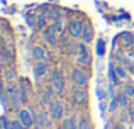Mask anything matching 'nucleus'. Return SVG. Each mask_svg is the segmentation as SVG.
I'll list each match as a JSON object with an SVG mask.
<instances>
[{
  "instance_id": "nucleus-1",
  "label": "nucleus",
  "mask_w": 134,
  "mask_h": 129,
  "mask_svg": "<svg viewBox=\"0 0 134 129\" xmlns=\"http://www.w3.org/2000/svg\"><path fill=\"white\" fill-rule=\"evenodd\" d=\"M48 112H49V117L54 121H63L65 117V105L59 99H54L51 102V105L48 107Z\"/></svg>"
},
{
  "instance_id": "nucleus-2",
  "label": "nucleus",
  "mask_w": 134,
  "mask_h": 129,
  "mask_svg": "<svg viewBox=\"0 0 134 129\" xmlns=\"http://www.w3.org/2000/svg\"><path fill=\"white\" fill-rule=\"evenodd\" d=\"M51 87L54 88L56 95H63L65 93V76H63L61 71H58V70H54V71L51 73Z\"/></svg>"
},
{
  "instance_id": "nucleus-3",
  "label": "nucleus",
  "mask_w": 134,
  "mask_h": 129,
  "mask_svg": "<svg viewBox=\"0 0 134 129\" xmlns=\"http://www.w3.org/2000/svg\"><path fill=\"white\" fill-rule=\"evenodd\" d=\"M7 99H9V105L10 107H19L22 105V102H20V90H19V85H9L7 87Z\"/></svg>"
},
{
  "instance_id": "nucleus-4",
  "label": "nucleus",
  "mask_w": 134,
  "mask_h": 129,
  "mask_svg": "<svg viewBox=\"0 0 134 129\" xmlns=\"http://www.w3.org/2000/svg\"><path fill=\"white\" fill-rule=\"evenodd\" d=\"M83 26H85V22H83L82 19H71L68 22V32H70V37H73V39H80L82 37V32H83Z\"/></svg>"
},
{
  "instance_id": "nucleus-5",
  "label": "nucleus",
  "mask_w": 134,
  "mask_h": 129,
  "mask_svg": "<svg viewBox=\"0 0 134 129\" xmlns=\"http://www.w3.org/2000/svg\"><path fill=\"white\" fill-rule=\"evenodd\" d=\"M19 121L22 122V126L26 129L34 126V110L31 107H22L19 110Z\"/></svg>"
},
{
  "instance_id": "nucleus-6",
  "label": "nucleus",
  "mask_w": 134,
  "mask_h": 129,
  "mask_svg": "<svg viewBox=\"0 0 134 129\" xmlns=\"http://www.w3.org/2000/svg\"><path fill=\"white\" fill-rule=\"evenodd\" d=\"M71 80L78 87H87L88 85V75L83 68H73L71 70Z\"/></svg>"
},
{
  "instance_id": "nucleus-7",
  "label": "nucleus",
  "mask_w": 134,
  "mask_h": 129,
  "mask_svg": "<svg viewBox=\"0 0 134 129\" xmlns=\"http://www.w3.org/2000/svg\"><path fill=\"white\" fill-rule=\"evenodd\" d=\"M44 39L48 41L51 46L58 44V26L56 24H49L44 27Z\"/></svg>"
},
{
  "instance_id": "nucleus-8",
  "label": "nucleus",
  "mask_w": 134,
  "mask_h": 129,
  "mask_svg": "<svg viewBox=\"0 0 134 129\" xmlns=\"http://www.w3.org/2000/svg\"><path fill=\"white\" fill-rule=\"evenodd\" d=\"M76 61H78L80 65H85V66H88L92 63V54L88 51V44L82 43L78 46V58H76Z\"/></svg>"
},
{
  "instance_id": "nucleus-9",
  "label": "nucleus",
  "mask_w": 134,
  "mask_h": 129,
  "mask_svg": "<svg viewBox=\"0 0 134 129\" xmlns=\"http://www.w3.org/2000/svg\"><path fill=\"white\" fill-rule=\"evenodd\" d=\"M49 112H44V110H41V112H34V126L36 129H48L49 127Z\"/></svg>"
},
{
  "instance_id": "nucleus-10",
  "label": "nucleus",
  "mask_w": 134,
  "mask_h": 129,
  "mask_svg": "<svg viewBox=\"0 0 134 129\" xmlns=\"http://www.w3.org/2000/svg\"><path fill=\"white\" fill-rule=\"evenodd\" d=\"M71 97H73V102H75L76 105H83V104L87 102V87L75 85V88H73V92H71Z\"/></svg>"
},
{
  "instance_id": "nucleus-11",
  "label": "nucleus",
  "mask_w": 134,
  "mask_h": 129,
  "mask_svg": "<svg viewBox=\"0 0 134 129\" xmlns=\"http://www.w3.org/2000/svg\"><path fill=\"white\" fill-rule=\"evenodd\" d=\"M56 99V92H54V88H53L51 85L49 87H44L43 88V93H41V104L43 105H51V102Z\"/></svg>"
},
{
  "instance_id": "nucleus-12",
  "label": "nucleus",
  "mask_w": 134,
  "mask_h": 129,
  "mask_svg": "<svg viewBox=\"0 0 134 129\" xmlns=\"http://www.w3.org/2000/svg\"><path fill=\"white\" fill-rule=\"evenodd\" d=\"M32 56L36 61H46L48 63V53L41 44H34L32 46Z\"/></svg>"
},
{
  "instance_id": "nucleus-13",
  "label": "nucleus",
  "mask_w": 134,
  "mask_h": 129,
  "mask_svg": "<svg viewBox=\"0 0 134 129\" xmlns=\"http://www.w3.org/2000/svg\"><path fill=\"white\" fill-rule=\"evenodd\" d=\"M48 75V63L46 61H37L36 65H34V76H36L37 80L44 78V76Z\"/></svg>"
},
{
  "instance_id": "nucleus-14",
  "label": "nucleus",
  "mask_w": 134,
  "mask_h": 129,
  "mask_svg": "<svg viewBox=\"0 0 134 129\" xmlns=\"http://www.w3.org/2000/svg\"><path fill=\"white\" fill-rule=\"evenodd\" d=\"M82 43H85V44H90L92 41H93V27L90 26V24H85L83 26V32H82Z\"/></svg>"
},
{
  "instance_id": "nucleus-15",
  "label": "nucleus",
  "mask_w": 134,
  "mask_h": 129,
  "mask_svg": "<svg viewBox=\"0 0 134 129\" xmlns=\"http://www.w3.org/2000/svg\"><path fill=\"white\" fill-rule=\"evenodd\" d=\"M19 90H20V102H22V105H27V102H29V87H27L26 80H20Z\"/></svg>"
},
{
  "instance_id": "nucleus-16",
  "label": "nucleus",
  "mask_w": 134,
  "mask_h": 129,
  "mask_svg": "<svg viewBox=\"0 0 134 129\" xmlns=\"http://www.w3.org/2000/svg\"><path fill=\"white\" fill-rule=\"evenodd\" d=\"M115 95H117V102H119V105L124 107V109H126V107H129V95L124 92V90H119Z\"/></svg>"
},
{
  "instance_id": "nucleus-17",
  "label": "nucleus",
  "mask_w": 134,
  "mask_h": 129,
  "mask_svg": "<svg viewBox=\"0 0 134 129\" xmlns=\"http://www.w3.org/2000/svg\"><path fill=\"white\" fill-rule=\"evenodd\" d=\"M109 80H110V83H114V85H117L119 82H121V78L117 76V71H115V66L114 65H109Z\"/></svg>"
},
{
  "instance_id": "nucleus-18",
  "label": "nucleus",
  "mask_w": 134,
  "mask_h": 129,
  "mask_svg": "<svg viewBox=\"0 0 134 129\" xmlns=\"http://www.w3.org/2000/svg\"><path fill=\"white\" fill-rule=\"evenodd\" d=\"M63 127L65 129H78V122H76V119L73 116H70L68 119L63 121Z\"/></svg>"
},
{
  "instance_id": "nucleus-19",
  "label": "nucleus",
  "mask_w": 134,
  "mask_h": 129,
  "mask_svg": "<svg viewBox=\"0 0 134 129\" xmlns=\"http://www.w3.org/2000/svg\"><path fill=\"white\" fill-rule=\"evenodd\" d=\"M46 22H48V14H39V15L36 17V26L39 27V29L46 27Z\"/></svg>"
},
{
  "instance_id": "nucleus-20",
  "label": "nucleus",
  "mask_w": 134,
  "mask_h": 129,
  "mask_svg": "<svg viewBox=\"0 0 134 129\" xmlns=\"http://www.w3.org/2000/svg\"><path fill=\"white\" fill-rule=\"evenodd\" d=\"M122 41L126 46H134V34L132 32H124L122 34Z\"/></svg>"
},
{
  "instance_id": "nucleus-21",
  "label": "nucleus",
  "mask_w": 134,
  "mask_h": 129,
  "mask_svg": "<svg viewBox=\"0 0 134 129\" xmlns=\"http://www.w3.org/2000/svg\"><path fill=\"white\" fill-rule=\"evenodd\" d=\"M115 71H117V76L121 80L127 78V68H124V65H115Z\"/></svg>"
},
{
  "instance_id": "nucleus-22",
  "label": "nucleus",
  "mask_w": 134,
  "mask_h": 129,
  "mask_svg": "<svg viewBox=\"0 0 134 129\" xmlns=\"http://www.w3.org/2000/svg\"><path fill=\"white\" fill-rule=\"evenodd\" d=\"M122 90L129 95V99H134V83H131V82L124 83V88H122Z\"/></svg>"
},
{
  "instance_id": "nucleus-23",
  "label": "nucleus",
  "mask_w": 134,
  "mask_h": 129,
  "mask_svg": "<svg viewBox=\"0 0 134 129\" xmlns=\"http://www.w3.org/2000/svg\"><path fill=\"white\" fill-rule=\"evenodd\" d=\"M78 129H93V127H92V122L87 117H82L80 122H78Z\"/></svg>"
},
{
  "instance_id": "nucleus-24",
  "label": "nucleus",
  "mask_w": 134,
  "mask_h": 129,
  "mask_svg": "<svg viewBox=\"0 0 134 129\" xmlns=\"http://www.w3.org/2000/svg\"><path fill=\"white\" fill-rule=\"evenodd\" d=\"M2 129H14L12 126H10V121H9V119H5V117L2 119Z\"/></svg>"
},
{
  "instance_id": "nucleus-25",
  "label": "nucleus",
  "mask_w": 134,
  "mask_h": 129,
  "mask_svg": "<svg viewBox=\"0 0 134 129\" xmlns=\"http://www.w3.org/2000/svg\"><path fill=\"white\" fill-rule=\"evenodd\" d=\"M98 53H104V43H102V41H98Z\"/></svg>"
},
{
  "instance_id": "nucleus-26",
  "label": "nucleus",
  "mask_w": 134,
  "mask_h": 129,
  "mask_svg": "<svg viewBox=\"0 0 134 129\" xmlns=\"http://www.w3.org/2000/svg\"><path fill=\"white\" fill-rule=\"evenodd\" d=\"M27 22H29V26H34V17H27Z\"/></svg>"
},
{
  "instance_id": "nucleus-27",
  "label": "nucleus",
  "mask_w": 134,
  "mask_h": 129,
  "mask_svg": "<svg viewBox=\"0 0 134 129\" xmlns=\"http://www.w3.org/2000/svg\"><path fill=\"white\" fill-rule=\"evenodd\" d=\"M127 71H131L132 75H134V65H129V66H127Z\"/></svg>"
}]
</instances>
